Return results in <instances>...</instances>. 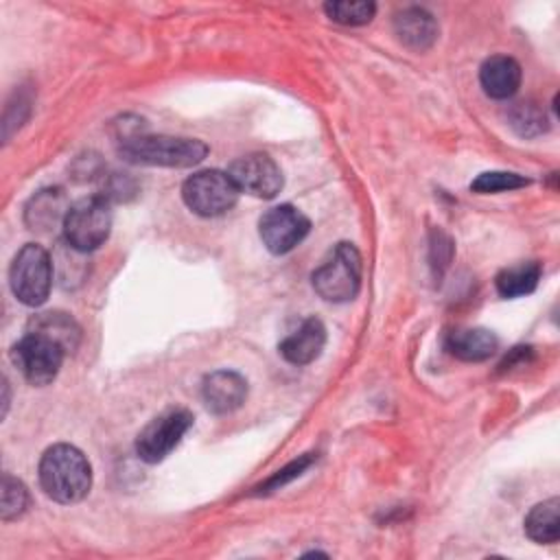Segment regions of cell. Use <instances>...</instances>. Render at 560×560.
<instances>
[{"mask_svg":"<svg viewBox=\"0 0 560 560\" xmlns=\"http://www.w3.org/2000/svg\"><path fill=\"white\" fill-rule=\"evenodd\" d=\"M308 230V217L291 203L273 206L258 219L260 241L271 254H289L306 238Z\"/></svg>","mask_w":560,"mask_h":560,"instance_id":"9","label":"cell"},{"mask_svg":"<svg viewBox=\"0 0 560 560\" xmlns=\"http://www.w3.org/2000/svg\"><path fill=\"white\" fill-rule=\"evenodd\" d=\"M529 179L518 175V173H508V171H488L481 173L472 184L470 190L481 192V195H490V192H505V190H516L527 186Z\"/></svg>","mask_w":560,"mask_h":560,"instance_id":"23","label":"cell"},{"mask_svg":"<svg viewBox=\"0 0 560 560\" xmlns=\"http://www.w3.org/2000/svg\"><path fill=\"white\" fill-rule=\"evenodd\" d=\"M118 151L131 164L186 168L199 164L208 155V144L197 138L140 133L122 138Z\"/></svg>","mask_w":560,"mask_h":560,"instance_id":"2","label":"cell"},{"mask_svg":"<svg viewBox=\"0 0 560 560\" xmlns=\"http://www.w3.org/2000/svg\"><path fill=\"white\" fill-rule=\"evenodd\" d=\"M326 346V328L317 317H308L300 324L298 330H293L289 337H284L278 346V352L284 361L293 365H308L313 363Z\"/></svg>","mask_w":560,"mask_h":560,"instance_id":"12","label":"cell"},{"mask_svg":"<svg viewBox=\"0 0 560 560\" xmlns=\"http://www.w3.org/2000/svg\"><path fill=\"white\" fill-rule=\"evenodd\" d=\"M63 357L66 350L57 341L31 330H26V335L11 348V361L15 368L31 385L37 387H44L57 378Z\"/></svg>","mask_w":560,"mask_h":560,"instance_id":"7","label":"cell"},{"mask_svg":"<svg viewBox=\"0 0 560 560\" xmlns=\"http://www.w3.org/2000/svg\"><path fill=\"white\" fill-rule=\"evenodd\" d=\"M361 254L352 243H337L330 256L313 271L311 282L319 298L326 302L354 300L361 289Z\"/></svg>","mask_w":560,"mask_h":560,"instance_id":"3","label":"cell"},{"mask_svg":"<svg viewBox=\"0 0 560 560\" xmlns=\"http://www.w3.org/2000/svg\"><path fill=\"white\" fill-rule=\"evenodd\" d=\"M510 127L523 136V138H536L540 133L547 131L549 122H547V114L545 109H540L536 103L532 101H521L516 103L510 114H508Z\"/></svg>","mask_w":560,"mask_h":560,"instance_id":"20","label":"cell"},{"mask_svg":"<svg viewBox=\"0 0 560 560\" xmlns=\"http://www.w3.org/2000/svg\"><path fill=\"white\" fill-rule=\"evenodd\" d=\"M228 173L241 192L260 199L276 197L284 184L280 166L265 153H247L234 160Z\"/></svg>","mask_w":560,"mask_h":560,"instance_id":"10","label":"cell"},{"mask_svg":"<svg viewBox=\"0 0 560 560\" xmlns=\"http://www.w3.org/2000/svg\"><path fill=\"white\" fill-rule=\"evenodd\" d=\"M521 79H523V72L518 61L508 55H494L486 59L479 68V83L483 92L497 101H505L514 96L521 88Z\"/></svg>","mask_w":560,"mask_h":560,"instance_id":"14","label":"cell"},{"mask_svg":"<svg viewBox=\"0 0 560 560\" xmlns=\"http://www.w3.org/2000/svg\"><path fill=\"white\" fill-rule=\"evenodd\" d=\"M394 33L402 46L422 52L438 39V22L422 7H407L394 18Z\"/></svg>","mask_w":560,"mask_h":560,"instance_id":"13","label":"cell"},{"mask_svg":"<svg viewBox=\"0 0 560 560\" xmlns=\"http://www.w3.org/2000/svg\"><path fill=\"white\" fill-rule=\"evenodd\" d=\"M9 284L13 295L26 306H39L46 302L52 287V260L50 254L37 245L26 243L9 267Z\"/></svg>","mask_w":560,"mask_h":560,"instance_id":"4","label":"cell"},{"mask_svg":"<svg viewBox=\"0 0 560 560\" xmlns=\"http://www.w3.org/2000/svg\"><path fill=\"white\" fill-rule=\"evenodd\" d=\"M540 280V265L536 260L505 267L497 273V291L501 298H521L532 293Z\"/></svg>","mask_w":560,"mask_h":560,"instance_id":"19","label":"cell"},{"mask_svg":"<svg viewBox=\"0 0 560 560\" xmlns=\"http://www.w3.org/2000/svg\"><path fill=\"white\" fill-rule=\"evenodd\" d=\"M66 243L79 252L101 247L112 230V210L105 197H83L72 203L61 223Z\"/></svg>","mask_w":560,"mask_h":560,"instance_id":"5","label":"cell"},{"mask_svg":"<svg viewBox=\"0 0 560 560\" xmlns=\"http://www.w3.org/2000/svg\"><path fill=\"white\" fill-rule=\"evenodd\" d=\"M26 505H28L26 486L11 475H2V483H0V516H2V521H13V518L22 516Z\"/></svg>","mask_w":560,"mask_h":560,"instance_id":"22","label":"cell"},{"mask_svg":"<svg viewBox=\"0 0 560 560\" xmlns=\"http://www.w3.org/2000/svg\"><path fill=\"white\" fill-rule=\"evenodd\" d=\"M499 348V339L488 328H457L446 335V350L462 361H486Z\"/></svg>","mask_w":560,"mask_h":560,"instance_id":"15","label":"cell"},{"mask_svg":"<svg viewBox=\"0 0 560 560\" xmlns=\"http://www.w3.org/2000/svg\"><path fill=\"white\" fill-rule=\"evenodd\" d=\"M39 486L57 503H77L92 488V466L72 444H52L39 459Z\"/></svg>","mask_w":560,"mask_h":560,"instance_id":"1","label":"cell"},{"mask_svg":"<svg viewBox=\"0 0 560 560\" xmlns=\"http://www.w3.org/2000/svg\"><path fill=\"white\" fill-rule=\"evenodd\" d=\"M247 398V381L234 370H217L201 383V400L210 413L236 411Z\"/></svg>","mask_w":560,"mask_h":560,"instance_id":"11","label":"cell"},{"mask_svg":"<svg viewBox=\"0 0 560 560\" xmlns=\"http://www.w3.org/2000/svg\"><path fill=\"white\" fill-rule=\"evenodd\" d=\"M311 455H306V457H300L298 462H291L287 468H282V470H278L267 483H265V490H276V488H280V486H284L287 481H291V479H295L308 464H311Z\"/></svg>","mask_w":560,"mask_h":560,"instance_id":"24","label":"cell"},{"mask_svg":"<svg viewBox=\"0 0 560 560\" xmlns=\"http://www.w3.org/2000/svg\"><path fill=\"white\" fill-rule=\"evenodd\" d=\"M26 330L39 332V335L57 341L66 352H72L81 339V330H79L77 322L61 311H48V313L33 315L28 319Z\"/></svg>","mask_w":560,"mask_h":560,"instance_id":"16","label":"cell"},{"mask_svg":"<svg viewBox=\"0 0 560 560\" xmlns=\"http://www.w3.org/2000/svg\"><path fill=\"white\" fill-rule=\"evenodd\" d=\"M525 534L538 545H553L560 538V499L551 497L536 503L525 516Z\"/></svg>","mask_w":560,"mask_h":560,"instance_id":"17","label":"cell"},{"mask_svg":"<svg viewBox=\"0 0 560 560\" xmlns=\"http://www.w3.org/2000/svg\"><path fill=\"white\" fill-rule=\"evenodd\" d=\"M241 190L236 188L230 173L210 168L190 175L182 184L184 203L199 217H219L232 210L238 201Z\"/></svg>","mask_w":560,"mask_h":560,"instance_id":"6","label":"cell"},{"mask_svg":"<svg viewBox=\"0 0 560 560\" xmlns=\"http://www.w3.org/2000/svg\"><path fill=\"white\" fill-rule=\"evenodd\" d=\"M192 413L188 409H168L153 418L136 438V453L147 464L162 462L192 427Z\"/></svg>","mask_w":560,"mask_h":560,"instance_id":"8","label":"cell"},{"mask_svg":"<svg viewBox=\"0 0 560 560\" xmlns=\"http://www.w3.org/2000/svg\"><path fill=\"white\" fill-rule=\"evenodd\" d=\"M70 206H66V197L59 188H50V190H42L37 192L31 203L26 206V212H24V219H26V225L31 230H48L57 219H66V212H68Z\"/></svg>","mask_w":560,"mask_h":560,"instance_id":"18","label":"cell"},{"mask_svg":"<svg viewBox=\"0 0 560 560\" xmlns=\"http://www.w3.org/2000/svg\"><path fill=\"white\" fill-rule=\"evenodd\" d=\"M324 11L332 22H339L343 26H361L372 22L376 13V4L368 0H359V2L335 0V2H326Z\"/></svg>","mask_w":560,"mask_h":560,"instance_id":"21","label":"cell"}]
</instances>
